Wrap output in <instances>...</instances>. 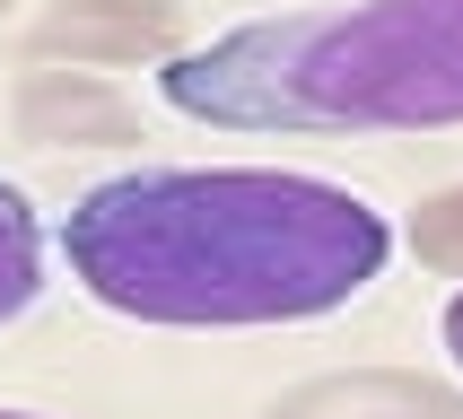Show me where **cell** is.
Returning <instances> with one entry per match:
<instances>
[{"label": "cell", "mask_w": 463, "mask_h": 419, "mask_svg": "<svg viewBox=\"0 0 463 419\" xmlns=\"http://www.w3.org/2000/svg\"><path fill=\"white\" fill-rule=\"evenodd\" d=\"M61 262L123 323L262 332L367 297L393 219L298 166H123L61 210Z\"/></svg>", "instance_id": "1"}, {"label": "cell", "mask_w": 463, "mask_h": 419, "mask_svg": "<svg viewBox=\"0 0 463 419\" xmlns=\"http://www.w3.org/2000/svg\"><path fill=\"white\" fill-rule=\"evenodd\" d=\"M157 97L210 131L385 140L463 123V0H315L157 61Z\"/></svg>", "instance_id": "2"}, {"label": "cell", "mask_w": 463, "mask_h": 419, "mask_svg": "<svg viewBox=\"0 0 463 419\" xmlns=\"http://www.w3.org/2000/svg\"><path fill=\"white\" fill-rule=\"evenodd\" d=\"M184 52L175 0H44L26 18V61L52 70H140Z\"/></svg>", "instance_id": "3"}, {"label": "cell", "mask_w": 463, "mask_h": 419, "mask_svg": "<svg viewBox=\"0 0 463 419\" xmlns=\"http://www.w3.org/2000/svg\"><path fill=\"white\" fill-rule=\"evenodd\" d=\"M9 131L35 149H140L149 140L140 105L105 70H52V61H35L9 88Z\"/></svg>", "instance_id": "4"}, {"label": "cell", "mask_w": 463, "mask_h": 419, "mask_svg": "<svg viewBox=\"0 0 463 419\" xmlns=\"http://www.w3.org/2000/svg\"><path fill=\"white\" fill-rule=\"evenodd\" d=\"M262 419H463V385L420 367H324L307 385H280Z\"/></svg>", "instance_id": "5"}, {"label": "cell", "mask_w": 463, "mask_h": 419, "mask_svg": "<svg viewBox=\"0 0 463 419\" xmlns=\"http://www.w3.org/2000/svg\"><path fill=\"white\" fill-rule=\"evenodd\" d=\"M44 262H52L44 219H35V201H26L18 183L0 175V323H18L44 297Z\"/></svg>", "instance_id": "6"}, {"label": "cell", "mask_w": 463, "mask_h": 419, "mask_svg": "<svg viewBox=\"0 0 463 419\" xmlns=\"http://www.w3.org/2000/svg\"><path fill=\"white\" fill-rule=\"evenodd\" d=\"M402 245L420 254V271H438V280H463V183H446V192H429V201L411 210Z\"/></svg>", "instance_id": "7"}, {"label": "cell", "mask_w": 463, "mask_h": 419, "mask_svg": "<svg viewBox=\"0 0 463 419\" xmlns=\"http://www.w3.org/2000/svg\"><path fill=\"white\" fill-rule=\"evenodd\" d=\"M438 332H446V358H455V376H463V288H455V297H446Z\"/></svg>", "instance_id": "8"}, {"label": "cell", "mask_w": 463, "mask_h": 419, "mask_svg": "<svg viewBox=\"0 0 463 419\" xmlns=\"http://www.w3.org/2000/svg\"><path fill=\"white\" fill-rule=\"evenodd\" d=\"M0 419H44V411H0Z\"/></svg>", "instance_id": "9"}, {"label": "cell", "mask_w": 463, "mask_h": 419, "mask_svg": "<svg viewBox=\"0 0 463 419\" xmlns=\"http://www.w3.org/2000/svg\"><path fill=\"white\" fill-rule=\"evenodd\" d=\"M0 18H9V0H0Z\"/></svg>", "instance_id": "10"}]
</instances>
